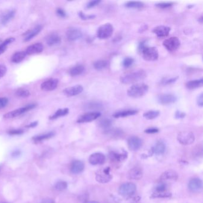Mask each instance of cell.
<instances>
[{"label": "cell", "mask_w": 203, "mask_h": 203, "mask_svg": "<svg viewBox=\"0 0 203 203\" xmlns=\"http://www.w3.org/2000/svg\"><path fill=\"white\" fill-rule=\"evenodd\" d=\"M147 77V73L144 70L140 69L122 76L120 81L124 84H131L144 80Z\"/></svg>", "instance_id": "obj_1"}, {"label": "cell", "mask_w": 203, "mask_h": 203, "mask_svg": "<svg viewBox=\"0 0 203 203\" xmlns=\"http://www.w3.org/2000/svg\"><path fill=\"white\" fill-rule=\"evenodd\" d=\"M148 85L138 83L133 85L128 90V95L133 98H140L144 96L149 91Z\"/></svg>", "instance_id": "obj_2"}, {"label": "cell", "mask_w": 203, "mask_h": 203, "mask_svg": "<svg viewBox=\"0 0 203 203\" xmlns=\"http://www.w3.org/2000/svg\"><path fill=\"white\" fill-rule=\"evenodd\" d=\"M143 57L145 60L152 61L157 60L158 58V52L157 49L154 47L144 46L140 51Z\"/></svg>", "instance_id": "obj_3"}, {"label": "cell", "mask_w": 203, "mask_h": 203, "mask_svg": "<svg viewBox=\"0 0 203 203\" xmlns=\"http://www.w3.org/2000/svg\"><path fill=\"white\" fill-rule=\"evenodd\" d=\"M136 191L137 187L134 183L126 182L120 185L119 189V193L123 197H130L133 196Z\"/></svg>", "instance_id": "obj_4"}, {"label": "cell", "mask_w": 203, "mask_h": 203, "mask_svg": "<svg viewBox=\"0 0 203 203\" xmlns=\"http://www.w3.org/2000/svg\"><path fill=\"white\" fill-rule=\"evenodd\" d=\"M178 141L184 146L192 144L195 141L194 134L190 131H182L179 133L177 137Z\"/></svg>", "instance_id": "obj_5"}, {"label": "cell", "mask_w": 203, "mask_h": 203, "mask_svg": "<svg viewBox=\"0 0 203 203\" xmlns=\"http://www.w3.org/2000/svg\"><path fill=\"white\" fill-rule=\"evenodd\" d=\"M114 31L113 26L110 23H105L101 26L97 31V37L101 40L110 38Z\"/></svg>", "instance_id": "obj_6"}, {"label": "cell", "mask_w": 203, "mask_h": 203, "mask_svg": "<svg viewBox=\"0 0 203 203\" xmlns=\"http://www.w3.org/2000/svg\"><path fill=\"white\" fill-rule=\"evenodd\" d=\"M36 107V104H31L26 105L25 107L16 109L15 110L10 111L4 115V117L5 119H13L14 117H17L22 114L33 109Z\"/></svg>", "instance_id": "obj_7"}, {"label": "cell", "mask_w": 203, "mask_h": 203, "mask_svg": "<svg viewBox=\"0 0 203 203\" xmlns=\"http://www.w3.org/2000/svg\"><path fill=\"white\" fill-rule=\"evenodd\" d=\"M178 178V174L176 172L173 170H169L162 173L160 177L161 183L167 184L170 182H173L177 181Z\"/></svg>", "instance_id": "obj_8"}, {"label": "cell", "mask_w": 203, "mask_h": 203, "mask_svg": "<svg viewBox=\"0 0 203 203\" xmlns=\"http://www.w3.org/2000/svg\"><path fill=\"white\" fill-rule=\"evenodd\" d=\"M110 169L109 167H105L100 169L96 173V179L97 182L105 184L110 182L112 179V176L110 173Z\"/></svg>", "instance_id": "obj_9"}, {"label": "cell", "mask_w": 203, "mask_h": 203, "mask_svg": "<svg viewBox=\"0 0 203 203\" xmlns=\"http://www.w3.org/2000/svg\"><path fill=\"white\" fill-rule=\"evenodd\" d=\"M163 46L169 51L176 50L181 46V41L177 37H170L163 43Z\"/></svg>", "instance_id": "obj_10"}, {"label": "cell", "mask_w": 203, "mask_h": 203, "mask_svg": "<svg viewBox=\"0 0 203 203\" xmlns=\"http://www.w3.org/2000/svg\"><path fill=\"white\" fill-rule=\"evenodd\" d=\"M100 116H101V113L100 112H97H97L96 111L88 112L81 116L77 120V122L80 123L91 122L92 121L96 120Z\"/></svg>", "instance_id": "obj_11"}, {"label": "cell", "mask_w": 203, "mask_h": 203, "mask_svg": "<svg viewBox=\"0 0 203 203\" xmlns=\"http://www.w3.org/2000/svg\"><path fill=\"white\" fill-rule=\"evenodd\" d=\"M158 102L162 105L171 104L177 101V97L171 94H161L158 97Z\"/></svg>", "instance_id": "obj_12"}, {"label": "cell", "mask_w": 203, "mask_h": 203, "mask_svg": "<svg viewBox=\"0 0 203 203\" xmlns=\"http://www.w3.org/2000/svg\"><path fill=\"white\" fill-rule=\"evenodd\" d=\"M128 145L129 149L131 151L138 150L143 145V141L138 137H132L129 138L128 141Z\"/></svg>", "instance_id": "obj_13"}, {"label": "cell", "mask_w": 203, "mask_h": 203, "mask_svg": "<svg viewBox=\"0 0 203 203\" xmlns=\"http://www.w3.org/2000/svg\"><path fill=\"white\" fill-rule=\"evenodd\" d=\"M58 84V80L55 78H51L44 82L41 85V88L45 91H51L56 89Z\"/></svg>", "instance_id": "obj_14"}, {"label": "cell", "mask_w": 203, "mask_h": 203, "mask_svg": "<svg viewBox=\"0 0 203 203\" xmlns=\"http://www.w3.org/2000/svg\"><path fill=\"white\" fill-rule=\"evenodd\" d=\"M82 36V32L76 28L69 29L66 32V37L69 41H76L81 38Z\"/></svg>", "instance_id": "obj_15"}, {"label": "cell", "mask_w": 203, "mask_h": 203, "mask_svg": "<svg viewBox=\"0 0 203 203\" xmlns=\"http://www.w3.org/2000/svg\"><path fill=\"white\" fill-rule=\"evenodd\" d=\"M202 181L199 178L192 179L188 183V188L193 193L200 192L202 190Z\"/></svg>", "instance_id": "obj_16"}, {"label": "cell", "mask_w": 203, "mask_h": 203, "mask_svg": "<svg viewBox=\"0 0 203 203\" xmlns=\"http://www.w3.org/2000/svg\"><path fill=\"white\" fill-rule=\"evenodd\" d=\"M105 160V155L100 152L94 153L91 154L89 158L90 163L95 166L103 164Z\"/></svg>", "instance_id": "obj_17"}, {"label": "cell", "mask_w": 203, "mask_h": 203, "mask_svg": "<svg viewBox=\"0 0 203 203\" xmlns=\"http://www.w3.org/2000/svg\"><path fill=\"white\" fill-rule=\"evenodd\" d=\"M83 90H84L83 87L82 85H78L66 88L63 91V93L67 97H73L78 94H80L83 91Z\"/></svg>", "instance_id": "obj_18"}, {"label": "cell", "mask_w": 203, "mask_h": 203, "mask_svg": "<svg viewBox=\"0 0 203 203\" xmlns=\"http://www.w3.org/2000/svg\"><path fill=\"white\" fill-rule=\"evenodd\" d=\"M170 31V28L166 26H158L154 28L152 32L158 37H166L169 35Z\"/></svg>", "instance_id": "obj_19"}, {"label": "cell", "mask_w": 203, "mask_h": 203, "mask_svg": "<svg viewBox=\"0 0 203 203\" xmlns=\"http://www.w3.org/2000/svg\"><path fill=\"white\" fill-rule=\"evenodd\" d=\"M143 176V172L141 168L135 167L131 169L128 173V178L130 179L140 180Z\"/></svg>", "instance_id": "obj_20"}, {"label": "cell", "mask_w": 203, "mask_h": 203, "mask_svg": "<svg viewBox=\"0 0 203 203\" xmlns=\"http://www.w3.org/2000/svg\"><path fill=\"white\" fill-rule=\"evenodd\" d=\"M44 50V46L41 43H36L29 46L26 50V55H33L41 52Z\"/></svg>", "instance_id": "obj_21"}, {"label": "cell", "mask_w": 203, "mask_h": 203, "mask_svg": "<svg viewBox=\"0 0 203 203\" xmlns=\"http://www.w3.org/2000/svg\"><path fill=\"white\" fill-rule=\"evenodd\" d=\"M42 30V27L40 25H38L34 28L33 29L29 31L28 32L26 33L25 35V38H24V41L28 42L30 40H31L32 38L35 37L37 35H38L40 32Z\"/></svg>", "instance_id": "obj_22"}, {"label": "cell", "mask_w": 203, "mask_h": 203, "mask_svg": "<svg viewBox=\"0 0 203 203\" xmlns=\"http://www.w3.org/2000/svg\"><path fill=\"white\" fill-rule=\"evenodd\" d=\"M84 167L85 166L82 161L79 160H76L72 163L71 165L70 170L72 173L74 174H78L83 172V170H84Z\"/></svg>", "instance_id": "obj_23"}, {"label": "cell", "mask_w": 203, "mask_h": 203, "mask_svg": "<svg viewBox=\"0 0 203 203\" xmlns=\"http://www.w3.org/2000/svg\"><path fill=\"white\" fill-rule=\"evenodd\" d=\"M15 15V11L14 10H10L5 12L0 16V23L2 25H7L10 21L12 20Z\"/></svg>", "instance_id": "obj_24"}, {"label": "cell", "mask_w": 203, "mask_h": 203, "mask_svg": "<svg viewBox=\"0 0 203 203\" xmlns=\"http://www.w3.org/2000/svg\"><path fill=\"white\" fill-rule=\"evenodd\" d=\"M138 113V111L136 110H131L128 109L126 110H122L117 111L113 114V117L114 118H120V117H125L130 116H133L136 114Z\"/></svg>", "instance_id": "obj_25"}, {"label": "cell", "mask_w": 203, "mask_h": 203, "mask_svg": "<svg viewBox=\"0 0 203 203\" xmlns=\"http://www.w3.org/2000/svg\"><path fill=\"white\" fill-rule=\"evenodd\" d=\"M46 42L49 46H57L61 43V38L57 34H52L47 38Z\"/></svg>", "instance_id": "obj_26"}, {"label": "cell", "mask_w": 203, "mask_h": 203, "mask_svg": "<svg viewBox=\"0 0 203 203\" xmlns=\"http://www.w3.org/2000/svg\"><path fill=\"white\" fill-rule=\"evenodd\" d=\"M203 79H196L190 81L186 84V87L190 90H193L202 87L203 86Z\"/></svg>", "instance_id": "obj_27"}, {"label": "cell", "mask_w": 203, "mask_h": 203, "mask_svg": "<svg viewBox=\"0 0 203 203\" xmlns=\"http://www.w3.org/2000/svg\"><path fill=\"white\" fill-rule=\"evenodd\" d=\"M85 70V66L82 64H78L73 67L69 71V73L72 76H76L81 75Z\"/></svg>", "instance_id": "obj_28"}, {"label": "cell", "mask_w": 203, "mask_h": 203, "mask_svg": "<svg viewBox=\"0 0 203 203\" xmlns=\"http://www.w3.org/2000/svg\"><path fill=\"white\" fill-rule=\"evenodd\" d=\"M26 56V54L25 51L17 52L13 55L11 57V61L14 63H19L25 58Z\"/></svg>", "instance_id": "obj_29"}, {"label": "cell", "mask_w": 203, "mask_h": 203, "mask_svg": "<svg viewBox=\"0 0 203 203\" xmlns=\"http://www.w3.org/2000/svg\"><path fill=\"white\" fill-rule=\"evenodd\" d=\"M54 133L52 132H50L49 133L37 135L33 138V140L35 143H39V142H41L46 140H49L52 138V137H54Z\"/></svg>", "instance_id": "obj_30"}, {"label": "cell", "mask_w": 203, "mask_h": 203, "mask_svg": "<svg viewBox=\"0 0 203 203\" xmlns=\"http://www.w3.org/2000/svg\"><path fill=\"white\" fill-rule=\"evenodd\" d=\"M166 150V146L161 141L158 142L153 148V152L156 154H162Z\"/></svg>", "instance_id": "obj_31"}, {"label": "cell", "mask_w": 203, "mask_h": 203, "mask_svg": "<svg viewBox=\"0 0 203 203\" xmlns=\"http://www.w3.org/2000/svg\"><path fill=\"white\" fill-rule=\"evenodd\" d=\"M69 113V109L68 108H63V109H58L53 115H52L50 117V119H55L58 117L64 116Z\"/></svg>", "instance_id": "obj_32"}, {"label": "cell", "mask_w": 203, "mask_h": 203, "mask_svg": "<svg viewBox=\"0 0 203 203\" xmlns=\"http://www.w3.org/2000/svg\"><path fill=\"white\" fill-rule=\"evenodd\" d=\"M125 6L128 8H141L144 6V4L140 1H128L125 4Z\"/></svg>", "instance_id": "obj_33"}, {"label": "cell", "mask_w": 203, "mask_h": 203, "mask_svg": "<svg viewBox=\"0 0 203 203\" xmlns=\"http://www.w3.org/2000/svg\"><path fill=\"white\" fill-rule=\"evenodd\" d=\"M160 114V112L157 110H150L144 113L143 116L148 119V120H152L156 117H157Z\"/></svg>", "instance_id": "obj_34"}, {"label": "cell", "mask_w": 203, "mask_h": 203, "mask_svg": "<svg viewBox=\"0 0 203 203\" xmlns=\"http://www.w3.org/2000/svg\"><path fill=\"white\" fill-rule=\"evenodd\" d=\"M108 65V63L105 60H98L94 62L93 66L95 69L97 70H101L105 69Z\"/></svg>", "instance_id": "obj_35"}, {"label": "cell", "mask_w": 203, "mask_h": 203, "mask_svg": "<svg viewBox=\"0 0 203 203\" xmlns=\"http://www.w3.org/2000/svg\"><path fill=\"white\" fill-rule=\"evenodd\" d=\"M15 94L17 97L21 98H26L29 97L31 95L30 92L25 88H19L17 90Z\"/></svg>", "instance_id": "obj_36"}, {"label": "cell", "mask_w": 203, "mask_h": 203, "mask_svg": "<svg viewBox=\"0 0 203 203\" xmlns=\"http://www.w3.org/2000/svg\"><path fill=\"white\" fill-rule=\"evenodd\" d=\"M14 40H15V39H14V38H12V37L8 38H7L6 40H5V41L0 45V55L2 54L4 51L6 50L8 45H9L10 44H11V43H13Z\"/></svg>", "instance_id": "obj_37"}, {"label": "cell", "mask_w": 203, "mask_h": 203, "mask_svg": "<svg viewBox=\"0 0 203 203\" xmlns=\"http://www.w3.org/2000/svg\"><path fill=\"white\" fill-rule=\"evenodd\" d=\"M112 125V121L110 119H103L99 122V126L103 129H109Z\"/></svg>", "instance_id": "obj_38"}, {"label": "cell", "mask_w": 203, "mask_h": 203, "mask_svg": "<svg viewBox=\"0 0 203 203\" xmlns=\"http://www.w3.org/2000/svg\"><path fill=\"white\" fill-rule=\"evenodd\" d=\"M67 187V184L64 181H59L56 183L55 188L57 191H63L65 190Z\"/></svg>", "instance_id": "obj_39"}, {"label": "cell", "mask_w": 203, "mask_h": 203, "mask_svg": "<svg viewBox=\"0 0 203 203\" xmlns=\"http://www.w3.org/2000/svg\"><path fill=\"white\" fill-rule=\"evenodd\" d=\"M134 62V60L131 58V57H126L124 59L123 61V66L127 68L130 67Z\"/></svg>", "instance_id": "obj_40"}, {"label": "cell", "mask_w": 203, "mask_h": 203, "mask_svg": "<svg viewBox=\"0 0 203 203\" xmlns=\"http://www.w3.org/2000/svg\"><path fill=\"white\" fill-rule=\"evenodd\" d=\"M178 79V77H175V78H172L170 79H164L161 81V84L164 85H169L171 84H173L176 81V80Z\"/></svg>", "instance_id": "obj_41"}, {"label": "cell", "mask_w": 203, "mask_h": 203, "mask_svg": "<svg viewBox=\"0 0 203 203\" xmlns=\"http://www.w3.org/2000/svg\"><path fill=\"white\" fill-rule=\"evenodd\" d=\"M173 4V2H160L157 4L155 5L160 8H167L171 7Z\"/></svg>", "instance_id": "obj_42"}, {"label": "cell", "mask_w": 203, "mask_h": 203, "mask_svg": "<svg viewBox=\"0 0 203 203\" xmlns=\"http://www.w3.org/2000/svg\"><path fill=\"white\" fill-rule=\"evenodd\" d=\"M79 15L82 20H90V19H93L96 17V16L94 15H86L85 14L83 13L82 11L79 12Z\"/></svg>", "instance_id": "obj_43"}, {"label": "cell", "mask_w": 203, "mask_h": 203, "mask_svg": "<svg viewBox=\"0 0 203 203\" xmlns=\"http://www.w3.org/2000/svg\"><path fill=\"white\" fill-rule=\"evenodd\" d=\"M8 103V99L5 97H0V109L5 107Z\"/></svg>", "instance_id": "obj_44"}, {"label": "cell", "mask_w": 203, "mask_h": 203, "mask_svg": "<svg viewBox=\"0 0 203 203\" xmlns=\"http://www.w3.org/2000/svg\"><path fill=\"white\" fill-rule=\"evenodd\" d=\"M23 133V131L22 129H13L8 132V134L12 135H20Z\"/></svg>", "instance_id": "obj_45"}, {"label": "cell", "mask_w": 203, "mask_h": 203, "mask_svg": "<svg viewBox=\"0 0 203 203\" xmlns=\"http://www.w3.org/2000/svg\"><path fill=\"white\" fill-rule=\"evenodd\" d=\"M100 2H101L100 0H96V1H91L90 2H89L87 4V8H90L92 7H94L95 6H96L97 5H98Z\"/></svg>", "instance_id": "obj_46"}, {"label": "cell", "mask_w": 203, "mask_h": 203, "mask_svg": "<svg viewBox=\"0 0 203 203\" xmlns=\"http://www.w3.org/2000/svg\"><path fill=\"white\" fill-rule=\"evenodd\" d=\"M56 13H57V15L59 16L60 17H64L66 16V13L65 11L62 8H57V10H56Z\"/></svg>", "instance_id": "obj_47"}, {"label": "cell", "mask_w": 203, "mask_h": 203, "mask_svg": "<svg viewBox=\"0 0 203 203\" xmlns=\"http://www.w3.org/2000/svg\"><path fill=\"white\" fill-rule=\"evenodd\" d=\"M7 67L4 65H0V78H2L7 73Z\"/></svg>", "instance_id": "obj_48"}, {"label": "cell", "mask_w": 203, "mask_h": 203, "mask_svg": "<svg viewBox=\"0 0 203 203\" xmlns=\"http://www.w3.org/2000/svg\"><path fill=\"white\" fill-rule=\"evenodd\" d=\"M185 116H186L185 113L181 112L180 111H176L175 113V117L176 119H183L185 117Z\"/></svg>", "instance_id": "obj_49"}, {"label": "cell", "mask_w": 203, "mask_h": 203, "mask_svg": "<svg viewBox=\"0 0 203 203\" xmlns=\"http://www.w3.org/2000/svg\"><path fill=\"white\" fill-rule=\"evenodd\" d=\"M159 131V130L157 128H149L147 129H146L145 131V132L147 134H155V133H157Z\"/></svg>", "instance_id": "obj_50"}, {"label": "cell", "mask_w": 203, "mask_h": 203, "mask_svg": "<svg viewBox=\"0 0 203 203\" xmlns=\"http://www.w3.org/2000/svg\"><path fill=\"white\" fill-rule=\"evenodd\" d=\"M197 104L199 106L202 107L203 105V94H201L197 99Z\"/></svg>", "instance_id": "obj_51"}, {"label": "cell", "mask_w": 203, "mask_h": 203, "mask_svg": "<svg viewBox=\"0 0 203 203\" xmlns=\"http://www.w3.org/2000/svg\"><path fill=\"white\" fill-rule=\"evenodd\" d=\"M41 203H55L54 201L52 199H44Z\"/></svg>", "instance_id": "obj_52"}, {"label": "cell", "mask_w": 203, "mask_h": 203, "mask_svg": "<svg viewBox=\"0 0 203 203\" xmlns=\"http://www.w3.org/2000/svg\"><path fill=\"white\" fill-rule=\"evenodd\" d=\"M38 124V122H33V123H31V124H29V125L26 126L27 128H34Z\"/></svg>", "instance_id": "obj_53"}, {"label": "cell", "mask_w": 203, "mask_h": 203, "mask_svg": "<svg viewBox=\"0 0 203 203\" xmlns=\"http://www.w3.org/2000/svg\"><path fill=\"white\" fill-rule=\"evenodd\" d=\"M84 203H100L97 202H96V201H88V202H85Z\"/></svg>", "instance_id": "obj_54"}, {"label": "cell", "mask_w": 203, "mask_h": 203, "mask_svg": "<svg viewBox=\"0 0 203 203\" xmlns=\"http://www.w3.org/2000/svg\"><path fill=\"white\" fill-rule=\"evenodd\" d=\"M199 21H200V22H201V23H202V21H203V17H202V16H201V17H200V18L199 19Z\"/></svg>", "instance_id": "obj_55"}]
</instances>
